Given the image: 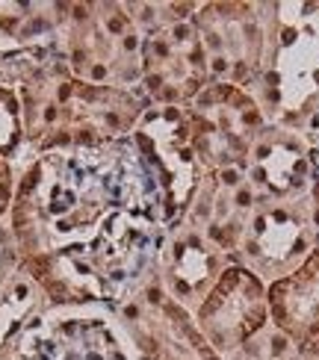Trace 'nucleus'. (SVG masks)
Returning a JSON list of instances; mask_svg holds the SVG:
<instances>
[{"mask_svg": "<svg viewBox=\"0 0 319 360\" xmlns=\"http://www.w3.org/2000/svg\"><path fill=\"white\" fill-rule=\"evenodd\" d=\"M6 224L51 307L127 304L154 278L165 233L160 186L130 139L36 154Z\"/></svg>", "mask_w": 319, "mask_h": 360, "instance_id": "1", "label": "nucleus"}, {"mask_svg": "<svg viewBox=\"0 0 319 360\" xmlns=\"http://www.w3.org/2000/svg\"><path fill=\"white\" fill-rule=\"evenodd\" d=\"M266 124L301 130L319 103V4H266V51L246 86Z\"/></svg>", "mask_w": 319, "mask_h": 360, "instance_id": "2", "label": "nucleus"}, {"mask_svg": "<svg viewBox=\"0 0 319 360\" xmlns=\"http://www.w3.org/2000/svg\"><path fill=\"white\" fill-rule=\"evenodd\" d=\"M195 9L199 4H127L142 33L139 86L151 107H189L210 86Z\"/></svg>", "mask_w": 319, "mask_h": 360, "instance_id": "3", "label": "nucleus"}, {"mask_svg": "<svg viewBox=\"0 0 319 360\" xmlns=\"http://www.w3.org/2000/svg\"><path fill=\"white\" fill-rule=\"evenodd\" d=\"M56 51L83 83L142 89V33L127 4H63Z\"/></svg>", "mask_w": 319, "mask_h": 360, "instance_id": "4", "label": "nucleus"}, {"mask_svg": "<svg viewBox=\"0 0 319 360\" xmlns=\"http://www.w3.org/2000/svg\"><path fill=\"white\" fill-rule=\"evenodd\" d=\"M0 360H139L106 307H48L30 319Z\"/></svg>", "mask_w": 319, "mask_h": 360, "instance_id": "5", "label": "nucleus"}, {"mask_svg": "<svg viewBox=\"0 0 319 360\" xmlns=\"http://www.w3.org/2000/svg\"><path fill=\"white\" fill-rule=\"evenodd\" d=\"M130 142L160 186L163 221H177L189 210L207 174L192 142L187 107H148Z\"/></svg>", "mask_w": 319, "mask_h": 360, "instance_id": "6", "label": "nucleus"}, {"mask_svg": "<svg viewBox=\"0 0 319 360\" xmlns=\"http://www.w3.org/2000/svg\"><path fill=\"white\" fill-rule=\"evenodd\" d=\"M192 24L204 48L207 80L246 89L263 65L266 4H199Z\"/></svg>", "mask_w": 319, "mask_h": 360, "instance_id": "7", "label": "nucleus"}, {"mask_svg": "<svg viewBox=\"0 0 319 360\" xmlns=\"http://www.w3.org/2000/svg\"><path fill=\"white\" fill-rule=\"evenodd\" d=\"M316 245L319 239L311 221L308 195L293 201H263L242 228L234 263L269 287L299 269Z\"/></svg>", "mask_w": 319, "mask_h": 360, "instance_id": "8", "label": "nucleus"}, {"mask_svg": "<svg viewBox=\"0 0 319 360\" xmlns=\"http://www.w3.org/2000/svg\"><path fill=\"white\" fill-rule=\"evenodd\" d=\"M187 118L195 151L207 172L242 169L251 142L266 127L257 101L246 89L225 83H210L187 107Z\"/></svg>", "mask_w": 319, "mask_h": 360, "instance_id": "9", "label": "nucleus"}, {"mask_svg": "<svg viewBox=\"0 0 319 360\" xmlns=\"http://www.w3.org/2000/svg\"><path fill=\"white\" fill-rule=\"evenodd\" d=\"M113 313L139 360H222L199 331L192 313L180 307L154 278Z\"/></svg>", "mask_w": 319, "mask_h": 360, "instance_id": "10", "label": "nucleus"}, {"mask_svg": "<svg viewBox=\"0 0 319 360\" xmlns=\"http://www.w3.org/2000/svg\"><path fill=\"white\" fill-rule=\"evenodd\" d=\"M199 331L222 360L269 325L266 283L242 266H227L192 313Z\"/></svg>", "mask_w": 319, "mask_h": 360, "instance_id": "11", "label": "nucleus"}, {"mask_svg": "<svg viewBox=\"0 0 319 360\" xmlns=\"http://www.w3.org/2000/svg\"><path fill=\"white\" fill-rule=\"evenodd\" d=\"M148 107L151 101L142 89H115L74 80L63 110L56 148L125 142L133 136Z\"/></svg>", "mask_w": 319, "mask_h": 360, "instance_id": "12", "label": "nucleus"}, {"mask_svg": "<svg viewBox=\"0 0 319 360\" xmlns=\"http://www.w3.org/2000/svg\"><path fill=\"white\" fill-rule=\"evenodd\" d=\"M227 266H234V260L216 243H210L192 221L177 219L165 224L154 281L180 307L195 313Z\"/></svg>", "mask_w": 319, "mask_h": 360, "instance_id": "13", "label": "nucleus"}, {"mask_svg": "<svg viewBox=\"0 0 319 360\" xmlns=\"http://www.w3.org/2000/svg\"><path fill=\"white\" fill-rule=\"evenodd\" d=\"M242 180L261 204L293 201L308 195L313 184V169L301 130L266 124L249 148V157L242 162Z\"/></svg>", "mask_w": 319, "mask_h": 360, "instance_id": "14", "label": "nucleus"}, {"mask_svg": "<svg viewBox=\"0 0 319 360\" xmlns=\"http://www.w3.org/2000/svg\"><path fill=\"white\" fill-rule=\"evenodd\" d=\"M269 322L290 337L296 346H308L319 337V245L290 275L266 287Z\"/></svg>", "mask_w": 319, "mask_h": 360, "instance_id": "15", "label": "nucleus"}, {"mask_svg": "<svg viewBox=\"0 0 319 360\" xmlns=\"http://www.w3.org/2000/svg\"><path fill=\"white\" fill-rule=\"evenodd\" d=\"M48 307V298L42 295V290L21 266V272L0 290V357L6 354L9 342L21 334V328Z\"/></svg>", "mask_w": 319, "mask_h": 360, "instance_id": "16", "label": "nucleus"}, {"mask_svg": "<svg viewBox=\"0 0 319 360\" xmlns=\"http://www.w3.org/2000/svg\"><path fill=\"white\" fill-rule=\"evenodd\" d=\"M0 157L9 160L15 172L24 166V115L15 89H0Z\"/></svg>", "mask_w": 319, "mask_h": 360, "instance_id": "17", "label": "nucleus"}, {"mask_svg": "<svg viewBox=\"0 0 319 360\" xmlns=\"http://www.w3.org/2000/svg\"><path fill=\"white\" fill-rule=\"evenodd\" d=\"M225 360H301V349L269 322L263 331H257L246 346H239Z\"/></svg>", "mask_w": 319, "mask_h": 360, "instance_id": "18", "label": "nucleus"}, {"mask_svg": "<svg viewBox=\"0 0 319 360\" xmlns=\"http://www.w3.org/2000/svg\"><path fill=\"white\" fill-rule=\"evenodd\" d=\"M18 272H21V257H18V251H15L9 224L0 221V290H4Z\"/></svg>", "mask_w": 319, "mask_h": 360, "instance_id": "19", "label": "nucleus"}, {"mask_svg": "<svg viewBox=\"0 0 319 360\" xmlns=\"http://www.w3.org/2000/svg\"><path fill=\"white\" fill-rule=\"evenodd\" d=\"M15 184H18V172H15V166L9 160L0 157V221H6L9 210H12Z\"/></svg>", "mask_w": 319, "mask_h": 360, "instance_id": "20", "label": "nucleus"}, {"mask_svg": "<svg viewBox=\"0 0 319 360\" xmlns=\"http://www.w3.org/2000/svg\"><path fill=\"white\" fill-rule=\"evenodd\" d=\"M301 136H305V142H308L311 169H313V174L319 177V103H316V110L311 112V118L305 122V127H301Z\"/></svg>", "mask_w": 319, "mask_h": 360, "instance_id": "21", "label": "nucleus"}, {"mask_svg": "<svg viewBox=\"0 0 319 360\" xmlns=\"http://www.w3.org/2000/svg\"><path fill=\"white\" fill-rule=\"evenodd\" d=\"M308 210H311V221H313V231L319 239V177H313V184L308 189Z\"/></svg>", "mask_w": 319, "mask_h": 360, "instance_id": "22", "label": "nucleus"}]
</instances>
